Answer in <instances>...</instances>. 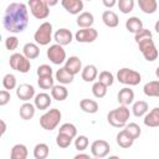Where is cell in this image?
<instances>
[{"instance_id":"cell-36","label":"cell","mask_w":159,"mask_h":159,"mask_svg":"<svg viewBox=\"0 0 159 159\" xmlns=\"http://www.w3.org/2000/svg\"><path fill=\"white\" fill-rule=\"evenodd\" d=\"M134 0H118L117 1V5H118V9L120 12L123 14H129L133 11L134 9Z\"/></svg>"},{"instance_id":"cell-37","label":"cell","mask_w":159,"mask_h":159,"mask_svg":"<svg viewBox=\"0 0 159 159\" xmlns=\"http://www.w3.org/2000/svg\"><path fill=\"white\" fill-rule=\"evenodd\" d=\"M72 140H73L72 137L66 135V134H62V133H58L57 137H56V144H57L60 148H62V149L68 148V147L71 145Z\"/></svg>"},{"instance_id":"cell-30","label":"cell","mask_w":159,"mask_h":159,"mask_svg":"<svg viewBox=\"0 0 159 159\" xmlns=\"http://www.w3.org/2000/svg\"><path fill=\"white\" fill-rule=\"evenodd\" d=\"M138 6L144 14H154L158 9L157 0H138Z\"/></svg>"},{"instance_id":"cell-12","label":"cell","mask_w":159,"mask_h":159,"mask_svg":"<svg viewBox=\"0 0 159 159\" xmlns=\"http://www.w3.org/2000/svg\"><path fill=\"white\" fill-rule=\"evenodd\" d=\"M16 96L19 99L24 101V102H27L30 99H32L36 94H35V88L32 84H29V83H21L16 87Z\"/></svg>"},{"instance_id":"cell-16","label":"cell","mask_w":159,"mask_h":159,"mask_svg":"<svg viewBox=\"0 0 159 159\" xmlns=\"http://www.w3.org/2000/svg\"><path fill=\"white\" fill-rule=\"evenodd\" d=\"M65 68L72 75L80 73V71H82V62H81L80 57H77V56L68 57L65 62Z\"/></svg>"},{"instance_id":"cell-32","label":"cell","mask_w":159,"mask_h":159,"mask_svg":"<svg viewBox=\"0 0 159 159\" xmlns=\"http://www.w3.org/2000/svg\"><path fill=\"white\" fill-rule=\"evenodd\" d=\"M149 109V106L145 101H137L133 103V107H132V113L135 116V117H143L147 114Z\"/></svg>"},{"instance_id":"cell-3","label":"cell","mask_w":159,"mask_h":159,"mask_svg":"<svg viewBox=\"0 0 159 159\" xmlns=\"http://www.w3.org/2000/svg\"><path fill=\"white\" fill-rule=\"evenodd\" d=\"M61 118H62V114L58 108L48 109L40 117V125L45 130H53L60 124Z\"/></svg>"},{"instance_id":"cell-23","label":"cell","mask_w":159,"mask_h":159,"mask_svg":"<svg viewBox=\"0 0 159 159\" xmlns=\"http://www.w3.org/2000/svg\"><path fill=\"white\" fill-rule=\"evenodd\" d=\"M116 140H117V144H118L120 148H124V149L130 148V147L133 145V143H134V139H133V138L127 133V130H125V129L120 130V132L117 134Z\"/></svg>"},{"instance_id":"cell-6","label":"cell","mask_w":159,"mask_h":159,"mask_svg":"<svg viewBox=\"0 0 159 159\" xmlns=\"http://www.w3.org/2000/svg\"><path fill=\"white\" fill-rule=\"evenodd\" d=\"M27 5L30 7V12L37 20H45L50 15V6L45 2V0H29Z\"/></svg>"},{"instance_id":"cell-21","label":"cell","mask_w":159,"mask_h":159,"mask_svg":"<svg viewBox=\"0 0 159 159\" xmlns=\"http://www.w3.org/2000/svg\"><path fill=\"white\" fill-rule=\"evenodd\" d=\"M77 25L81 29H86V27H92L93 22H94V16L93 14L88 12V11H83L81 14H78L77 20H76Z\"/></svg>"},{"instance_id":"cell-4","label":"cell","mask_w":159,"mask_h":159,"mask_svg":"<svg viewBox=\"0 0 159 159\" xmlns=\"http://www.w3.org/2000/svg\"><path fill=\"white\" fill-rule=\"evenodd\" d=\"M117 80H118L119 83L125 84V86H137V84L140 83L142 76L135 70L123 67V68L118 70V72H117Z\"/></svg>"},{"instance_id":"cell-44","label":"cell","mask_w":159,"mask_h":159,"mask_svg":"<svg viewBox=\"0 0 159 159\" xmlns=\"http://www.w3.org/2000/svg\"><path fill=\"white\" fill-rule=\"evenodd\" d=\"M17 46H19V39L16 36H9V37H6V40H5V47L9 51L16 50Z\"/></svg>"},{"instance_id":"cell-35","label":"cell","mask_w":159,"mask_h":159,"mask_svg":"<svg viewBox=\"0 0 159 159\" xmlns=\"http://www.w3.org/2000/svg\"><path fill=\"white\" fill-rule=\"evenodd\" d=\"M58 133L70 135V137H72V138L75 139V138L77 137V128H76V125L72 124V123H63V124L60 127Z\"/></svg>"},{"instance_id":"cell-15","label":"cell","mask_w":159,"mask_h":159,"mask_svg":"<svg viewBox=\"0 0 159 159\" xmlns=\"http://www.w3.org/2000/svg\"><path fill=\"white\" fill-rule=\"evenodd\" d=\"M51 102H52V96L45 92H41L34 97V104L36 109H40V111H46L51 106Z\"/></svg>"},{"instance_id":"cell-40","label":"cell","mask_w":159,"mask_h":159,"mask_svg":"<svg viewBox=\"0 0 159 159\" xmlns=\"http://www.w3.org/2000/svg\"><path fill=\"white\" fill-rule=\"evenodd\" d=\"M125 130H127V133L135 140L137 138H139V135H140V133H142V129H140V127L137 124V123H129V124H125V128H124Z\"/></svg>"},{"instance_id":"cell-51","label":"cell","mask_w":159,"mask_h":159,"mask_svg":"<svg viewBox=\"0 0 159 159\" xmlns=\"http://www.w3.org/2000/svg\"><path fill=\"white\" fill-rule=\"evenodd\" d=\"M154 30H155V31L159 34V20L155 22V25H154Z\"/></svg>"},{"instance_id":"cell-42","label":"cell","mask_w":159,"mask_h":159,"mask_svg":"<svg viewBox=\"0 0 159 159\" xmlns=\"http://www.w3.org/2000/svg\"><path fill=\"white\" fill-rule=\"evenodd\" d=\"M37 84L41 89H50L52 88L53 84V78L52 76H43V77H39L37 80Z\"/></svg>"},{"instance_id":"cell-2","label":"cell","mask_w":159,"mask_h":159,"mask_svg":"<svg viewBox=\"0 0 159 159\" xmlns=\"http://www.w3.org/2000/svg\"><path fill=\"white\" fill-rule=\"evenodd\" d=\"M129 117H130L129 108L127 106L120 104L118 108L109 111V113L107 114V120L114 128H123L125 127Z\"/></svg>"},{"instance_id":"cell-47","label":"cell","mask_w":159,"mask_h":159,"mask_svg":"<svg viewBox=\"0 0 159 159\" xmlns=\"http://www.w3.org/2000/svg\"><path fill=\"white\" fill-rule=\"evenodd\" d=\"M117 1H118V0H102L103 5H104L107 9H112L114 5H117Z\"/></svg>"},{"instance_id":"cell-28","label":"cell","mask_w":159,"mask_h":159,"mask_svg":"<svg viewBox=\"0 0 159 159\" xmlns=\"http://www.w3.org/2000/svg\"><path fill=\"white\" fill-rule=\"evenodd\" d=\"M29 155V150L25 144H15L11 148L10 158L11 159H26Z\"/></svg>"},{"instance_id":"cell-38","label":"cell","mask_w":159,"mask_h":159,"mask_svg":"<svg viewBox=\"0 0 159 159\" xmlns=\"http://www.w3.org/2000/svg\"><path fill=\"white\" fill-rule=\"evenodd\" d=\"M88 144H89V140L86 135H77L76 139H75V148L78 152L86 150L88 148Z\"/></svg>"},{"instance_id":"cell-31","label":"cell","mask_w":159,"mask_h":159,"mask_svg":"<svg viewBox=\"0 0 159 159\" xmlns=\"http://www.w3.org/2000/svg\"><path fill=\"white\" fill-rule=\"evenodd\" d=\"M143 92L148 97H159V80L147 82L143 87Z\"/></svg>"},{"instance_id":"cell-33","label":"cell","mask_w":159,"mask_h":159,"mask_svg":"<svg viewBox=\"0 0 159 159\" xmlns=\"http://www.w3.org/2000/svg\"><path fill=\"white\" fill-rule=\"evenodd\" d=\"M50 154V148L46 143H39L34 148V158L35 159H46Z\"/></svg>"},{"instance_id":"cell-19","label":"cell","mask_w":159,"mask_h":159,"mask_svg":"<svg viewBox=\"0 0 159 159\" xmlns=\"http://www.w3.org/2000/svg\"><path fill=\"white\" fill-rule=\"evenodd\" d=\"M81 77L84 82H93L98 77V70L94 65H87L81 71Z\"/></svg>"},{"instance_id":"cell-34","label":"cell","mask_w":159,"mask_h":159,"mask_svg":"<svg viewBox=\"0 0 159 159\" xmlns=\"http://www.w3.org/2000/svg\"><path fill=\"white\" fill-rule=\"evenodd\" d=\"M107 86L106 84H103L102 82H99V81H97V82H94L93 83V86H92V93H93V96L96 97V98H103L106 94H107Z\"/></svg>"},{"instance_id":"cell-17","label":"cell","mask_w":159,"mask_h":159,"mask_svg":"<svg viewBox=\"0 0 159 159\" xmlns=\"http://www.w3.org/2000/svg\"><path fill=\"white\" fill-rule=\"evenodd\" d=\"M117 99H118L119 104L129 106L130 103H133V99H134V92H133V89H130L129 87H124V88L119 89V92L117 94Z\"/></svg>"},{"instance_id":"cell-50","label":"cell","mask_w":159,"mask_h":159,"mask_svg":"<svg viewBox=\"0 0 159 159\" xmlns=\"http://www.w3.org/2000/svg\"><path fill=\"white\" fill-rule=\"evenodd\" d=\"M80 158H89V154H82V153H80V154H77L75 157V159H80Z\"/></svg>"},{"instance_id":"cell-46","label":"cell","mask_w":159,"mask_h":159,"mask_svg":"<svg viewBox=\"0 0 159 159\" xmlns=\"http://www.w3.org/2000/svg\"><path fill=\"white\" fill-rule=\"evenodd\" d=\"M11 99V96H10V92L7 89H2L0 91V106L4 107L6 106Z\"/></svg>"},{"instance_id":"cell-52","label":"cell","mask_w":159,"mask_h":159,"mask_svg":"<svg viewBox=\"0 0 159 159\" xmlns=\"http://www.w3.org/2000/svg\"><path fill=\"white\" fill-rule=\"evenodd\" d=\"M155 76H157V78L159 80V66H158L157 70H155Z\"/></svg>"},{"instance_id":"cell-20","label":"cell","mask_w":159,"mask_h":159,"mask_svg":"<svg viewBox=\"0 0 159 159\" xmlns=\"http://www.w3.org/2000/svg\"><path fill=\"white\" fill-rule=\"evenodd\" d=\"M102 21L103 24L107 26V27H117L118 24H119V19H118V15L112 11V10H106L103 14H102Z\"/></svg>"},{"instance_id":"cell-26","label":"cell","mask_w":159,"mask_h":159,"mask_svg":"<svg viewBox=\"0 0 159 159\" xmlns=\"http://www.w3.org/2000/svg\"><path fill=\"white\" fill-rule=\"evenodd\" d=\"M35 111H36L35 104L29 103V102H25L24 104H21V107L19 109V113H20V117L24 120H30L35 116Z\"/></svg>"},{"instance_id":"cell-13","label":"cell","mask_w":159,"mask_h":159,"mask_svg":"<svg viewBox=\"0 0 159 159\" xmlns=\"http://www.w3.org/2000/svg\"><path fill=\"white\" fill-rule=\"evenodd\" d=\"M61 5L71 15H78L83 10V0H61Z\"/></svg>"},{"instance_id":"cell-29","label":"cell","mask_w":159,"mask_h":159,"mask_svg":"<svg viewBox=\"0 0 159 159\" xmlns=\"http://www.w3.org/2000/svg\"><path fill=\"white\" fill-rule=\"evenodd\" d=\"M125 29L132 34H137L143 29V22L139 17L132 16L125 21Z\"/></svg>"},{"instance_id":"cell-39","label":"cell","mask_w":159,"mask_h":159,"mask_svg":"<svg viewBox=\"0 0 159 159\" xmlns=\"http://www.w3.org/2000/svg\"><path fill=\"white\" fill-rule=\"evenodd\" d=\"M2 86L7 91L16 88V77L12 73H6L2 78Z\"/></svg>"},{"instance_id":"cell-1","label":"cell","mask_w":159,"mask_h":159,"mask_svg":"<svg viewBox=\"0 0 159 159\" xmlns=\"http://www.w3.org/2000/svg\"><path fill=\"white\" fill-rule=\"evenodd\" d=\"M4 29L11 34L22 32L29 25V10L22 2H11L2 16Z\"/></svg>"},{"instance_id":"cell-11","label":"cell","mask_w":159,"mask_h":159,"mask_svg":"<svg viewBox=\"0 0 159 159\" xmlns=\"http://www.w3.org/2000/svg\"><path fill=\"white\" fill-rule=\"evenodd\" d=\"M97 37H98V31L93 27L81 29L75 34V39L77 40V42H81V43H91L96 41Z\"/></svg>"},{"instance_id":"cell-24","label":"cell","mask_w":159,"mask_h":159,"mask_svg":"<svg viewBox=\"0 0 159 159\" xmlns=\"http://www.w3.org/2000/svg\"><path fill=\"white\" fill-rule=\"evenodd\" d=\"M22 53L29 58V60H35L40 55V47L37 43L34 42H27L22 47Z\"/></svg>"},{"instance_id":"cell-5","label":"cell","mask_w":159,"mask_h":159,"mask_svg":"<svg viewBox=\"0 0 159 159\" xmlns=\"http://www.w3.org/2000/svg\"><path fill=\"white\" fill-rule=\"evenodd\" d=\"M34 40L40 46H46L52 40V24L48 21L42 22L34 34Z\"/></svg>"},{"instance_id":"cell-49","label":"cell","mask_w":159,"mask_h":159,"mask_svg":"<svg viewBox=\"0 0 159 159\" xmlns=\"http://www.w3.org/2000/svg\"><path fill=\"white\" fill-rule=\"evenodd\" d=\"M0 124H1V135H4L5 132H6V124H5V122L2 119L0 120Z\"/></svg>"},{"instance_id":"cell-9","label":"cell","mask_w":159,"mask_h":159,"mask_svg":"<svg viewBox=\"0 0 159 159\" xmlns=\"http://www.w3.org/2000/svg\"><path fill=\"white\" fill-rule=\"evenodd\" d=\"M47 58L53 63V65H62L63 62H66V51L63 48L62 45L60 43H55L51 45L47 51H46Z\"/></svg>"},{"instance_id":"cell-14","label":"cell","mask_w":159,"mask_h":159,"mask_svg":"<svg viewBox=\"0 0 159 159\" xmlns=\"http://www.w3.org/2000/svg\"><path fill=\"white\" fill-rule=\"evenodd\" d=\"M53 40L56 41V43H60L62 46H66V45H70L73 40V35L71 32V30L68 29H58L55 34H53Z\"/></svg>"},{"instance_id":"cell-53","label":"cell","mask_w":159,"mask_h":159,"mask_svg":"<svg viewBox=\"0 0 159 159\" xmlns=\"http://www.w3.org/2000/svg\"><path fill=\"white\" fill-rule=\"evenodd\" d=\"M86 1H92V0H86Z\"/></svg>"},{"instance_id":"cell-41","label":"cell","mask_w":159,"mask_h":159,"mask_svg":"<svg viewBox=\"0 0 159 159\" xmlns=\"http://www.w3.org/2000/svg\"><path fill=\"white\" fill-rule=\"evenodd\" d=\"M98 81L102 82L103 84H106L107 87L112 86L113 82H114V76L109 72V71H102L99 75H98Z\"/></svg>"},{"instance_id":"cell-8","label":"cell","mask_w":159,"mask_h":159,"mask_svg":"<svg viewBox=\"0 0 159 159\" xmlns=\"http://www.w3.org/2000/svg\"><path fill=\"white\" fill-rule=\"evenodd\" d=\"M138 47H139V51L142 52V55L144 56V58L149 62H153L158 58L159 53H158V50L154 45V41L153 39H145V40H142L140 42H138Z\"/></svg>"},{"instance_id":"cell-43","label":"cell","mask_w":159,"mask_h":159,"mask_svg":"<svg viewBox=\"0 0 159 159\" xmlns=\"http://www.w3.org/2000/svg\"><path fill=\"white\" fill-rule=\"evenodd\" d=\"M153 37V35H152V32H150V30H148V29H142L139 32H137V34H134V40H135V42L138 43V42H140L142 40H145V39H152Z\"/></svg>"},{"instance_id":"cell-10","label":"cell","mask_w":159,"mask_h":159,"mask_svg":"<svg viewBox=\"0 0 159 159\" xmlns=\"http://www.w3.org/2000/svg\"><path fill=\"white\" fill-rule=\"evenodd\" d=\"M111 152V147L109 143L107 140L103 139H97L91 144V153L94 158H104L109 154Z\"/></svg>"},{"instance_id":"cell-48","label":"cell","mask_w":159,"mask_h":159,"mask_svg":"<svg viewBox=\"0 0 159 159\" xmlns=\"http://www.w3.org/2000/svg\"><path fill=\"white\" fill-rule=\"evenodd\" d=\"M58 1L60 0H45V2L51 7V6H55V5H57L58 4Z\"/></svg>"},{"instance_id":"cell-45","label":"cell","mask_w":159,"mask_h":159,"mask_svg":"<svg viewBox=\"0 0 159 159\" xmlns=\"http://www.w3.org/2000/svg\"><path fill=\"white\" fill-rule=\"evenodd\" d=\"M36 73H37V76H39V77H43V76H52L53 70H52V67H51V66H48V65H40V66L37 67Z\"/></svg>"},{"instance_id":"cell-25","label":"cell","mask_w":159,"mask_h":159,"mask_svg":"<svg viewBox=\"0 0 159 159\" xmlns=\"http://www.w3.org/2000/svg\"><path fill=\"white\" fill-rule=\"evenodd\" d=\"M55 77H56V80H57L61 84H70V83L73 82L75 75L70 73V72L65 68V66H63V67H60V70L56 71Z\"/></svg>"},{"instance_id":"cell-22","label":"cell","mask_w":159,"mask_h":159,"mask_svg":"<svg viewBox=\"0 0 159 159\" xmlns=\"http://www.w3.org/2000/svg\"><path fill=\"white\" fill-rule=\"evenodd\" d=\"M80 108H81L84 113L93 114V113H97V112H98L99 106H98V103H97L94 99L83 98V99H81V102H80Z\"/></svg>"},{"instance_id":"cell-7","label":"cell","mask_w":159,"mask_h":159,"mask_svg":"<svg viewBox=\"0 0 159 159\" xmlns=\"http://www.w3.org/2000/svg\"><path fill=\"white\" fill-rule=\"evenodd\" d=\"M9 63H10V67L20 73H27L31 68V63H30V60L24 55V53H12L9 58Z\"/></svg>"},{"instance_id":"cell-18","label":"cell","mask_w":159,"mask_h":159,"mask_svg":"<svg viewBox=\"0 0 159 159\" xmlns=\"http://www.w3.org/2000/svg\"><path fill=\"white\" fill-rule=\"evenodd\" d=\"M143 122H144V125L150 128L159 127V107H155L150 112H147Z\"/></svg>"},{"instance_id":"cell-27","label":"cell","mask_w":159,"mask_h":159,"mask_svg":"<svg viewBox=\"0 0 159 159\" xmlns=\"http://www.w3.org/2000/svg\"><path fill=\"white\" fill-rule=\"evenodd\" d=\"M51 96H52L53 99L61 102V101H65L68 97V91L63 84L60 83V84H56L51 88Z\"/></svg>"}]
</instances>
